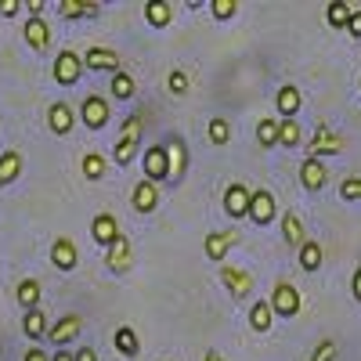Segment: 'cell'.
<instances>
[{
	"instance_id": "obj_48",
	"label": "cell",
	"mask_w": 361,
	"mask_h": 361,
	"mask_svg": "<svg viewBox=\"0 0 361 361\" xmlns=\"http://www.w3.org/2000/svg\"><path fill=\"white\" fill-rule=\"evenodd\" d=\"M357 83H361V80H357Z\"/></svg>"
},
{
	"instance_id": "obj_11",
	"label": "cell",
	"mask_w": 361,
	"mask_h": 361,
	"mask_svg": "<svg viewBox=\"0 0 361 361\" xmlns=\"http://www.w3.org/2000/svg\"><path fill=\"white\" fill-rule=\"evenodd\" d=\"M105 264H109V271H116V275H123V271L134 264V250L127 243V235H116V243L105 253Z\"/></svg>"
},
{
	"instance_id": "obj_13",
	"label": "cell",
	"mask_w": 361,
	"mask_h": 361,
	"mask_svg": "<svg viewBox=\"0 0 361 361\" xmlns=\"http://www.w3.org/2000/svg\"><path fill=\"white\" fill-rule=\"evenodd\" d=\"M47 127H51V134L66 137V134L76 127V116H73V109H69L66 102H54V105L47 109Z\"/></svg>"
},
{
	"instance_id": "obj_31",
	"label": "cell",
	"mask_w": 361,
	"mask_h": 361,
	"mask_svg": "<svg viewBox=\"0 0 361 361\" xmlns=\"http://www.w3.org/2000/svg\"><path fill=\"white\" fill-rule=\"evenodd\" d=\"M322 246H318V238H307V243L304 246H300V267H304V271H318L322 267Z\"/></svg>"
},
{
	"instance_id": "obj_1",
	"label": "cell",
	"mask_w": 361,
	"mask_h": 361,
	"mask_svg": "<svg viewBox=\"0 0 361 361\" xmlns=\"http://www.w3.org/2000/svg\"><path fill=\"white\" fill-rule=\"evenodd\" d=\"M141 134H145V112H130L123 130H119V137H116V152H112L116 166H130L134 163L137 148H141Z\"/></svg>"
},
{
	"instance_id": "obj_5",
	"label": "cell",
	"mask_w": 361,
	"mask_h": 361,
	"mask_svg": "<svg viewBox=\"0 0 361 361\" xmlns=\"http://www.w3.org/2000/svg\"><path fill=\"white\" fill-rule=\"evenodd\" d=\"M221 282L235 300H246L253 293V275L243 271V267H235V264H221Z\"/></svg>"
},
{
	"instance_id": "obj_8",
	"label": "cell",
	"mask_w": 361,
	"mask_h": 361,
	"mask_svg": "<svg viewBox=\"0 0 361 361\" xmlns=\"http://www.w3.org/2000/svg\"><path fill=\"white\" fill-rule=\"evenodd\" d=\"M80 119L87 123V130H102L109 123V102L98 98V94H87L83 105H80Z\"/></svg>"
},
{
	"instance_id": "obj_44",
	"label": "cell",
	"mask_w": 361,
	"mask_h": 361,
	"mask_svg": "<svg viewBox=\"0 0 361 361\" xmlns=\"http://www.w3.org/2000/svg\"><path fill=\"white\" fill-rule=\"evenodd\" d=\"M22 361H51V357H47V354H44V350H40V347H29V350H25V357H22Z\"/></svg>"
},
{
	"instance_id": "obj_16",
	"label": "cell",
	"mask_w": 361,
	"mask_h": 361,
	"mask_svg": "<svg viewBox=\"0 0 361 361\" xmlns=\"http://www.w3.org/2000/svg\"><path fill=\"white\" fill-rule=\"evenodd\" d=\"M22 37H25V44L33 47V51H47V44H51V25H47L44 18H29V22L22 25Z\"/></svg>"
},
{
	"instance_id": "obj_4",
	"label": "cell",
	"mask_w": 361,
	"mask_h": 361,
	"mask_svg": "<svg viewBox=\"0 0 361 361\" xmlns=\"http://www.w3.org/2000/svg\"><path fill=\"white\" fill-rule=\"evenodd\" d=\"M246 217L253 221V224H271L279 217V202H275V195H271L267 188H257V192H250V209H246Z\"/></svg>"
},
{
	"instance_id": "obj_15",
	"label": "cell",
	"mask_w": 361,
	"mask_h": 361,
	"mask_svg": "<svg viewBox=\"0 0 361 361\" xmlns=\"http://www.w3.org/2000/svg\"><path fill=\"white\" fill-rule=\"evenodd\" d=\"M130 202H134L137 214H156V206H159V188L152 185V180H137Z\"/></svg>"
},
{
	"instance_id": "obj_14",
	"label": "cell",
	"mask_w": 361,
	"mask_h": 361,
	"mask_svg": "<svg viewBox=\"0 0 361 361\" xmlns=\"http://www.w3.org/2000/svg\"><path fill=\"white\" fill-rule=\"evenodd\" d=\"M231 246H238V235L235 231H209L206 243H202V250H206L209 260H224Z\"/></svg>"
},
{
	"instance_id": "obj_45",
	"label": "cell",
	"mask_w": 361,
	"mask_h": 361,
	"mask_svg": "<svg viewBox=\"0 0 361 361\" xmlns=\"http://www.w3.org/2000/svg\"><path fill=\"white\" fill-rule=\"evenodd\" d=\"M350 289H354V300H357V304H361V267L354 271V282H350Z\"/></svg>"
},
{
	"instance_id": "obj_35",
	"label": "cell",
	"mask_w": 361,
	"mask_h": 361,
	"mask_svg": "<svg viewBox=\"0 0 361 361\" xmlns=\"http://www.w3.org/2000/svg\"><path fill=\"white\" fill-rule=\"evenodd\" d=\"M80 166H83V177H87V180H102V177H105V159H102L98 152H87Z\"/></svg>"
},
{
	"instance_id": "obj_7",
	"label": "cell",
	"mask_w": 361,
	"mask_h": 361,
	"mask_svg": "<svg viewBox=\"0 0 361 361\" xmlns=\"http://www.w3.org/2000/svg\"><path fill=\"white\" fill-rule=\"evenodd\" d=\"M80 62L87 69H94V73H119L123 69V58H119L116 51H109V47H87V54L80 58Z\"/></svg>"
},
{
	"instance_id": "obj_30",
	"label": "cell",
	"mask_w": 361,
	"mask_h": 361,
	"mask_svg": "<svg viewBox=\"0 0 361 361\" xmlns=\"http://www.w3.org/2000/svg\"><path fill=\"white\" fill-rule=\"evenodd\" d=\"M116 350L123 354V357H137L141 343H137V333H134L130 325H119V329H116Z\"/></svg>"
},
{
	"instance_id": "obj_19",
	"label": "cell",
	"mask_w": 361,
	"mask_h": 361,
	"mask_svg": "<svg viewBox=\"0 0 361 361\" xmlns=\"http://www.w3.org/2000/svg\"><path fill=\"white\" fill-rule=\"evenodd\" d=\"M300 105H304V98H300V87H293V83L279 87V94H275V109H279V116H282V119H293V116L300 112Z\"/></svg>"
},
{
	"instance_id": "obj_43",
	"label": "cell",
	"mask_w": 361,
	"mask_h": 361,
	"mask_svg": "<svg viewBox=\"0 0 361 361\" xmlns=\"http://www.w3.org/2000/svg\"><path fill=\"white\" fill-rule=\"evenodd\" d=\"M73 361H98V354H94V347H80L73 354Z\"/></svg>"
},
{
	"instance_id": "obj_3",
	"label": "cell",
	"mask_w": 361,
	"mask_h": 361,
	"mask_svg": "<svg viewBox=\"0 0 361 361\" xmlns=\"http://www.w3.org/2000/svg\"><path fill=\"white\" fill-rule=\"evenodd\" d=\"M343 148H347V137H343V134H336V130H329L325 123H318V130H314V137H311V145H307V159L340 156Z\"/></svg>"
},
{
	"instance_id": "obj_24",
	"label": "cell",
	"mask_w": 361,
	"mask_h": 361,
	"mask_svg": "<svg viewBox=\"0 0 361 361\" xmlns=\"http://www.w3.org/2000/svg\"><path fill=\"white\" fill-rule=\"evenodd\" d=\"M51 264L58 271H73L76 267V246H73V238H58V243L51 246Z\"/></svg>"
},
{
	"instance_id": "obj_10",
	"label": "cell",
	"mask_w": 361,
	"mask_h": 361,
	"mask_svg": "<svg viewBox=\"0 0 361 361\" xmlns=\"http://www.w3.org/2000/svg\"><path fill=\"white\" fill-rule=\"evenodd\" d=\"M185 173H188V145L180 141V137H173L166 145V177L170 180H180Z\"/></svg>"
},
{
	"instance_id": "obj_38",
	"label": "cell",
	"mask_w": 361,
	"mask_h": 361,
	"mask_svg": "<svg viewBox=\"0 0 361 361\" xmlns=\"http://www.w3.org/2000/svg\"><path fill=\"white\" fill-rule=\"evenodd\" d=\"M307 361H336V340H333V336H325V340L311 350Z\"/></svg>"
},
{
	"instance_id": "obj_12",
	"label": "cell",
	"mask_w": 361,
	"mask_h": 361,
	"mask_svg": "<svg viewBox=\"0 0 361 361\" xmlns=\"http://www.w3.org/2000/svg\"><path fill=\"white\" fill-rule=\"evenodd\" d=\"M300 185H304L307 192H322L329 185V170L322 159H304L300 163Z\"/></svg>"
},
{
	"instance_id": "obj_2",
	"label": "cell",
	"mask_w": 361,
	"mask_h": 361,
	"mask_svg": "<svg viewBox=\"0 0 361 361\" xmlns=\"http://www.w3.org/2000/svg\"><path fill=\"white\" fill-rule=\"evenodd\" d=\"M271 311H275L279 318H296L300 314V304H304V300H300V289L293 286V282H286V279H279L275 282V289H271Z\"/></svg>"
},
{
	"instance_id": "obj_39",
	"label": "cell",
	"mask_w": 361,
	"mask_h": 361,
	"mask_svg": "<svg viewBox=\"0 0 361 361\" xmlns=\"http://www.w3.org/2000/svg\"><path fill=\"white\" fill-rule=\"evenodd\" d=\"M340 199L347 202H361V177H347L340 185Z\"/></svg>"
},
{
	"instance_id": "obj_40",
	"label": "cell",
	"mask_w": 361,
	"mask_h": 361,
	"mask_svg": "<svg viewBox=\"0 0 361 361\" xmlns=\"http://www.w3.org/2000/svg\"><path fill=\"white\" fill-rule=\"evenodd\" d=\"M209 11H214V18H235V11H238V4H235V0H214V8H209Z\"/></svg>"
},
{
	"instance_id": "obj_6",
	"label": "cell",
	"mask_w": 361,
	"mask_h": 361,
	"mask_svg": "<svg viewBox=\"0 0 361 361\" xmlns=\"http://www.w3.org/2000/svg\"><path fill=\"white\" fill-rule=\"evenodd\" d=\"M83 333V318L80 314H66V318H58L54 325H47V340L62 350L66 343H73L76 336Z\"/></svg>"
},
{
	"instance_id": "obj_28",
	"label": "cell",
	"mask_w": 361,
	"mask_h": 361,
	"mask_svg": "<svg viewBox=\"0 0 361 361\" xmlns=\"http://www.w3.org/2000/svg\"><path fill=\"white\" fill-rule=\"evenodd\" d=\"M22 333H25L29 340H44V336H47V314H44L40 307H37V311H25Z\"/></svg>"
},
{
	"instance_id": "obj_27",
	"label": "cell",
	"mask_w": 361,
	"mask_h": 361,
	"mask_svg": "<svg viewBox=\"0 0 361 361\" xmlns=\"http://www.w3.org/2000/svg\"><path fill=\"white\" fill-rule=\"evenodd\" d=\"M271 325H275V311H271L267 300H257V304L250 307V329L253 333H267Z\"/></svg>"
},
{
	"instance_id": "obj_22",
	"label": "cell",
	"mask_w": 361,
	"mask_h": 361,
	"mask_svg": "<svg viewBox=\"0 0 361 361\" xmlns=\"http://www.w3.org/2000/svg\"><path fill=\"white\" fill-rule=\"evenodd\" d=\"M282 238H286V246H304L307 243V235H304V221H300L293 209H286L282 214Z\"/></svg>"
},
{
	"instance_id": "obj_21",
	"label": "cell",
	"mask_w": 361,
	"mask_h": 361,
	"mask_svg": "<svg viewBox=\"0 0 361 361\" xmlns=\"http://www.w3.org/2000/svg\"><path fill=\"white\" fill-rule=\"evenodd\" d=\"M170 18H173V4H170V0H148V4H145V22L152 29H166Z\"/></svg>"
},
{
	"instance_id": "obj_25",
	"label": "cell",
	"mask_w": 361,
	"mask_h": 361,
	"mask_svg": "<svg viewBox=\"0 0 361 361\" xmlns=\"http://www.w3.org/2000/svg\"><path fill=\"white\" fill-rule=\"evenodd\" d=\"M15 296H18L22 311H37V307H40L44 289H40V282H37V279H22V282H18V289H15Z\"/></svg>"
},
{
	"instance_id": "obj_9",
	"label": "cell",
	"mask_w": 361,
	"mask_h": 361,
	"mask_svg": "<svg viewBox=\"0 0 361 361\" xmlns=\"http://www.w3.org/2000/svg\"><path fill=\"white\" fill-rule=\"evenodd\" d=\"M51 73H54V80H58V83H66V87H69V83H76V80H80V73H83L80 54H76V51H58Z\"/></svg>"
},
{
	"instance_id": "obj_20",
	"label": "cell",
	"mask_w": 361,
	"mask_h": 361,
	"mask_svg": "<svg viewBox=\"0 0 361 361\" xmlns=\"http://www.w3.org/2000/svg\"><path fill=\"white\" fill-rule=\"evenodd\" d=\"M224 209H228V217H246V209H250V188L228 185V192H224Z\"/></svg>"
},
{
	"instance_id": "obj_23",
	"label": "cell",
	"mask_w": 361,
	"mask_h": 361,
	"mask_svg": "<svg viewBox=\"0 0 361 361\" xmlns=\"http://www.w3.org/2000/svg\"><path fill=\"white\" fill-rule=\"evenodd\" d=\"M102 8L94 0H58V15L62 18H94Z\"/></svg>"
},
{
	"instance_id": "obj_47",
	"label": "cell",
	"mask_w": 361,
	"mask_h": 361,
	"mask_svg": "<svg viewBox=\"0 0 361 361\" xmlns=\"http://www.w3.org/2000/svg\"><path fill=\"white\" fill-rule=\"evenodd\" d=\"M51 361H73V354H69V350H58V354H54Z\"/></svg>"
},
{
	"instance_id": "obj_32",
	"label": "cell",
	"mask_w": 361,
	"mask_h": 361,
	"mask_svg": "<svg viewBox=\"0 0 361 361\" xmlns=\"http://www.w3.org/2000/svg\"><path fill=\"white\" fill-rule=\"evenodd\" d=\"M300 141H304V134H300L296 119H279V145L282 148H296Z\"/></svg>"
},
{
	"instance_id": "obj_42",
	"label": "cell",
	"mask_w": 361,
	"mask_h": 361,
	"mask_svg": "<svg viewBox=\"0 0 361 361\" xmlns=\"http://www.w3.org/2000/svg\"><path fill=\"white\" fill-rule=\"evenodd\" d=\"M347 29H350V37H357V40H361V11H350V22H347Z\"/></svg>"
},
{
	"instance_id": "obj_37",
	"label": "cell",
	"mask_w": 361,
	"mask_h": 361,
	"mask_svg": "<svg viewBox=\"0 0 361 361\" xmlns=\"http://www.w3.org/2000/svg\"><path fill=\"white\" fill-rule=\"evenodd\" d=\"M166 90L173 98H185L188 94V76H185V69H173L170 76H166Z\"/></svg>"
},
{
	"instance_id": "obj_41",
	"label": "cell",
	"mask_w": 361,
	"mask_h": 361,
	"mask_svg": "<svg viewBox=\"0 0 361 361\" xmlns=\"http://www.w3.org/2000/svg\"><path fill=\"white\" fill-rule=\"evenodd\" d=\"M18 11H22L18 0H0V15H4V18H15Z\"/></svg>"
},
{
	"instance_id": "obj_18",
	"label": "cell",
	"mask_w": 361,
	"mask_h": 361,
	"mask_svg": "<svg viewBox=\"0 0 361 361\" xmlns=\"http://www.w3.org/2000/svg\"><path fill=\"white\" fill-rule=\"evenodd\" d=\"M90 235H94V243H102L109 250L116 243V235H119V221L112 214H98L94 221H90Z\"/></svg>"
},
{
	"instance_id": "obj_46",
	"label": "cell",
	"mask_w": 361,
	"mask_h": 361,
	"mask_svg": "<svg viewBox=\"0 0 361 361\" xmlns=\"http://www.w3.org/2000/svg\"><path fill=\"white\" fill-rule=\"evenodd\" d=\"M202 361H224V354H221V350H206Z\"/></svg>"
},
{
	"instance_id": "obj_26",
	"label": "cell",
	"mask_w": 361,
	"mask_h": 361,
	"mask_svg": "<svg viewBox=\"0 0 361 361\" xmlns=\"http://www.w3.org/2000/svg\"><path fill=\"white\" fill-rule=\"evenodd\" d=\"M22 166H25L22 152H4V156H0V188H8L11 180H18Z\"/></svg>"
},
{
	"instance_id": "obj_34",
	"label": "cell",
	"mask_w": 361,
	"mask_h": 361,
	"mask_svg": "<svg viewBox=\"0 0 361 361\" xmlns=\"http://www.w3.org/2000/svg\"><path fill=\"white\" fill-rule=\"evenodd\" d=\"M325 22L333 25V29H347V22H350L347 0H333V4H329V11H325Z\"/></svg>"
},
{
	"instance_id": "obj_17",
	"label": "cell",
	"mask_w": 361,
	"mask_h": 361,
	"mask_svg": "<svg viewBox=\"0 0 361 361\" xmlns=\"http://www.w3.org/2000/svg\"><path fill=\"white\" fill-rule=\"evenodd\" d=\"M145 173H148L145 180H152V185L166 180V145H152L145 152Z\"/></svg>"
},
{
	"instance_id": "obj_29",
	"label": "cell",
	"mask_w": 361,
	"mask_h": 361,
	"mask_svg": "<svg viewBox=\"0 0 361 361\" xmlns=\"http://www.w3.org/2000/svg\"><path fill=\"white\" fill-rule=\"evenodd\" d=\"M112 98L116 102H130L134 98V90H137V83H134V76L130 73H123V69H119V73H112Z\"/></svg>"
},
{
	"instance_id": "obj_33",
	"label": "cell",
	"mask_w": 361,
	"mask_h": 361,
	"mask_svg": "<svg viewBox=\"0 0 361 361\" xmlns=\"http://www.w3.org/2000/svg\"><path fill=\"white\" fill-rule=\"evenodd\" d=\"M257 141H260L264 148H275V145H279V119L264 116L260 123H257Z\"/></svg>"
},
{
	"instance_id": "obj_36",
	"label": "cell",
	"mask_w": 361,
	"mask_h": 361,
	"mask_svg": "<svg viewBox=\"0 0 361 361\" xmlns=\"http://www.w3.org/2000/svg\"><path fill=\"white\" fill-rule=\"evenodd\" d=\"M209 141H214V145H228L231 141V123H228L224 116L209 119Z\"/></svg>"
}]
</instances>
